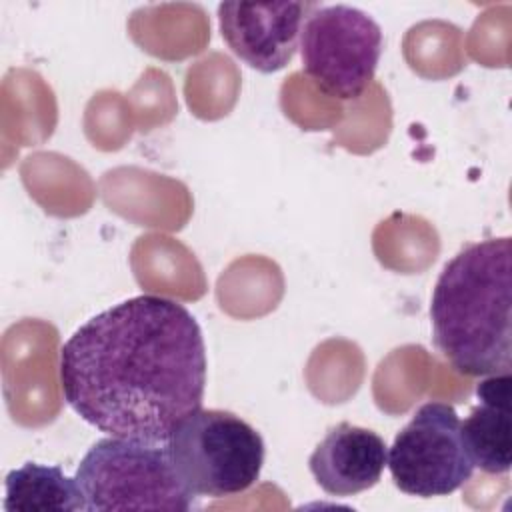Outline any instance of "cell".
<instances>
[{"mask_svg":"<svg viewBox=\"0 0 512 512\" xmlns=\"http://www.w3.org/2000/svg\"><path fill=\"white\" fill-rule=\"evenodd\" d=\"M68 406L108 436L166 444L202 408L206 346L176 300L140 294L84 322L60 350Z\"/></svg>","mask_w":512,"mask_h":512,"instance_id":"1","label":"cell"},{"mask_svg":"<svg viewBox=\"0 0 512 512\" xmlns=\"http://www.w3.org/2000/svg\"><path fill=\"white\" fill-rule=\"evenodd\" d=\"M512 240L464 246L442 268L432 300L434 344L466 376L512 368Z\"/></svg>","mask_w":512,"mask_h":512,"instance_id":"2","label":"cell"},{"mask_svg":"<svg viewBox=\"0 0 512 512\" xmlns=\"http://www.w3.org/2000/svg\"><path fill=\"white\" fill-rule=\"evenodd\" d=\"M74 480L88 512L194 508V494L180 480L166 444L102 438L84 454Z\"/></svg>","mask_w":512,"mask_h":512,"instance_id":"3","label":"cell"},{"mask_svg":"<svg viewBox=\"0 0 512 512\" xmlns=\"http://www.w3.org/2000/svg\"><path fill=\"white\" fill-rule=\"evenodd\" d=\"M172 464L194 496L224 498L246 492L260 478L264 440L228 410L198 408L166 440Z\"/></svg>","mask_w":512,"mask_h":512,"instance_id":"4","label":"cell"},{"mask_svg":"<svg viewBox=\"0 0 512 512\" xmlns=\"http://www.w3.org/2000/svg\"><path fill=\"white\" fill-rule=\"evenodd\" d=\"M382 28L360 8L312 4L300 28L302 70L330 98L356 100L374 80Z\"/></svg>","mask_w":512,"mask_h":512,"instance_id":"5","label":"cell"},{"mask_svg":"<svg viewBox=\"0 0 512 512\" xmlns=\"http://www.w3.org/2000/svg\"><path fill=\"white\" fill-rule=\"evenodd\" d=\"M386 466L398 490L418 498L448 496L474 474L460 418L446 402L422 404L396 434Z\"/></svg>","mask_w":512,"mask_h":512,"instance_id":"6","label":"cell"},{"mask_svg":"<svg viewBox=\"0 0 512 512\" xmlns=\"http://www.w3.org/2000/svg\"><path fill=\"white\" fill-rule=\"evenodd\" d=\"M310 2H222L218 26L228 48L250 68L270 74L296 54Z\"/></svg>","mask_w":512,"mask_h":512,"instance_id":"7","label":"cell"},{"mask_svg":"<svg viewBox=\"0 0 512 512\" xmlns=\"http://www.w3.org/2000/svg\"><path fill=\"white\" fill-rule=\"evenodd\" d=\"M388 448L374 430L350 422L332 426L308 458L316 484L332 496H354L372 488L386 468Z\"/></svg>","mask_w":512,"mask_h":512,"instance_id":"8","label":"cell"},{"mask_svg":"<svg viewBox=\"0 0 512 512\" xmlns=\"http://www.w3.org/2000/svg\"><path fill=\"white\" fill-rule=\"evenodd\" d=\"M6 512H74L84 510L82 494L74 478H68L60 466L26 462L6 474L4 480Z\"/></svg>","mask_w":512,"mask_h":512,"instance_id":"9","label":"cell"},{"mask_svg":"<svg viewBox=\"0 0 512 512\" xmlns=\"http://www.w3.org/2000/svg\"><path fill=\"white\" fill-rule=\"evenodd\" d=\"M462 436L474 468L486 474H504L512 464L510 404L480 402L464 422Z\"/></svg>","mask_w":512,"mask_h":512,"instance_id":"10","label":"cell"}]
</instances>
